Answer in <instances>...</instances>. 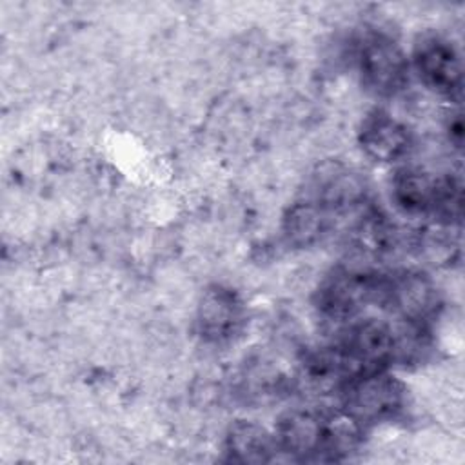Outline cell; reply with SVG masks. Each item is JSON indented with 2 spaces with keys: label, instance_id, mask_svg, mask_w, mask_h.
Segmentation results:
<instances>
[{
  "label": "cell",
  "instance_id": "13",
  "mask_svg": "<svg viewBox=\"0 0 465 465\" xmlns=\"http://www.w3.org/2000/svg\"><path fill=\"white\" fill-rule=\"evenodd\" d=\"M445 129H447V136L452 147L460 149L463 143V122H461V114H449L447 122H445Z\"/></svg>",
  "mask_w": 465,
  "mask_h": 465
},
{
  "label": "cell",
  "instance_id": "4",
  "mask_svg": "<svg viewBox=\"0 0 465 465\" xmlns=\"http://www.w3.org/2000/svg\"><path fill=\"white\" fill-rule=\"evenodd\" d=\"M332 345L343 358L352 380L358 374L380 371L392 363L394 327L378 318L358 316L340 325Z\"/></svg>",
  "mask_w": 465,
  "mask_h": 465
},
{
  "label": "cell",
  "instance_id": "2",
  "mask_svg": "<svg viewBox=\"0 0 465 465\" xmlns=\"http://www.w3.org/2000/svg\"><path fill=\"white\" fill-rule=\"evenodd\" d=\"M361 85L376 96H396L409 84V58L387 31L371 29L352 40Z\"/></svg>",
  "mask_w": 465,
  "mask_h": 465
},
{
  "label": "cell",
  "instance_id": "5",
  "mask_svg": "<svg viewBox=\"0 0 465 465\" xmlns=\"http://www.w3.org/2000/svg\"><path fill=\"white\" fill-rule=\"evenodd\" d=\"M378 303L400 322L429 327L441 309V294L427 272L401 269L383 274Z\"/></svg>",
  "mask_w": 465,
  "mask_h": 465
},
{
  "label": "cell",
  "instance_id": "10",
  "mask_svg": "<svg viewBox=\"0 0 465 465\" xmlns=\"http://www.w3.org/2000/svg\"><path fill=\"white\" fill-rule=\"evenodd\" d=\"M443 176H436L423 165L409 163L394 171L391 196L396 207L407 214H434Z\"/></svg>",
  "mask_w": 465,
  "mask_h": 465
},
{
  "label": "cell",
  "instance_id": "7",
  "mask_svg": "<svg viewBox=\"0 0 465 465\" xmlns=\"http://www.w3.org/2000/svg\"><path fill=\"white\" fill-rule=\"evenodd\" d=\"M245 323V307L240 294L223 283L207 285L194 307L198 336L211 345H222L240 334Z\"/></svg>",
  "mask_w": 465,
  "mask_h": 465
},
{
  "label": "cell",
  "instance_id": "3",
  "mask_svg": "<svg viewBox=\"0 0 465 465\" xmlns=\"http://www.w3.org/2000/svg\"><path fill=\"white\" fill-rule=\"evenodd\" d=\"M341 396V411L363 429L396 420L407 405L405 385L385 369L354 376Z\"/></svg>",
  "mask_w": 465,
  "mask_h": 465
},
{
  "label": "cell",
  "instance_id": "12",
  "mask_svg": "<svg viewBox=\"0 0 465 465\" xmlns=\"http://www.w3.org/2000/svg\"><path fill=\"white\" fill-rule=\"evenodd\" d=\"M223 450L227 460L243 465H258L272 460L276 447L274 436L256 421L236 420L225 429Z\"/></svg>",
  "mask_w": 465,
  "mask_h": 465
},
{
  "label": "cell",
  "instance_id": "8",
  "mask_svg": "<svg viewBox=\"0 0 465 465\" xmlns=\"http://www.w3.org/2000/svg\"><path fill=\"white\" fill-rule=\"evenodd\" d=\"M329 414L311 407L285 411L274 430L278 450L300 461H325Z\"/></svg>",
  "mask_w": 465,
  "mask_h": 465
},
{
  "label": "cell",
  "instance_id": "1",
  "mask_svg": "<svg viewBox=\"0 0 465 465\" xmlns=\"http://www.w3.org/2000/svg\"><path fill=\"white\" fill-rule=\"evenodd\" d=\"M383 274L374 272L363 262H349L327 272L316 291L314 307L331 323L343 325L358 318L369 303L380 302Z\"/></svg>",
  "mask_w": 465,
  "mask_h": 465
},
{
  "label": "cell",
  "instance_id": "9",
  "mask_svg": "<svg viewBox=\"0 0 465 465\" xmlns=\"http://www.w3.org/2000/svg\"><path fill=\"white\" fill-rule=\"evenodd\" d=\"M358 145L378 163H396L414 149L411 127L383 109L369 111L358 127Z\"/></svg>",
  "mask_w": 465,
  "mask_h": 465
},
{
  "label": "cell",
  "instance_id": "11",
  "mask_svg": "<svg viewBox=\"0 0 465 465\" xmlns=\"http://www.w3.org/2000/svg\"><path fill=\"white\" fill-rule=\"evenodd\" d=\"M332 225V213L311 198L291 203L280 222L282 240L291 249H309L320 243Z\"/></svg>",
  "mask_w": 465,
  "mask_h": 465
},
{
  "label": "cell",
  "instance_id": "6",
  "mask_svg": "<svg viewBox=\"0 0 465 465\" xmlns=\"http://www.w3.org/2000/svg\"><path fill=\"white\" fill-rule=\"evenodd\" d=\"M412 67L430 91L458 98L463 85V67L456 45L443 35H421L412 51Z\"/></svg>",
  "mask_w": 465,
  "mask_h": 465
}]
</instances>
